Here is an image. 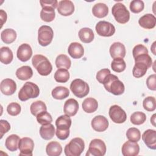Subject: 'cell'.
I'll use <instances>...</instances> for the list:
<instances>
[{
  "instance_id": "obj_16",
  "label": "cell",
  "mask_w": 156,
  "mask_h": 156,
  "mask_svg": "<svg viewBox=\"0 0 156 156\" xmlns=\"http://www.w3.org/2000/svg\"><path fill=\"white\" fill-rule=\"evenodd\" d=\"M142 140L144 144L150 149H156V131L153 129H147L142 135Z\"/></svg>"
},
{
  "instance_id": "obj_2",
  "label": "cell",
  "mask_w": 156,
  "mask_h": 156,
  "mask_svg": "<svg viewBox=\"0 0 156 156\" xmlns=\"http://www.w3.org/2000/svg\"><path fill=\"white\" fill-rule=\"evenodd\" d=\"M102 84L107 91L114 95H121L125 90L124 83L116 76L111 73L105 77Z\"/></svg>"
},
{
  "instance_id": "obj_1",
  "label": "cell",
  "mask_w": 156,
  "mask_h": 156,
  "mask_svg": "<svg viewBox=\"0 0 156 156\" xmlns=\"http://www.w3.org/2000/svg\"><path fill=\"white\" fill-rule=\"evenodd\" d=\"M135 59V65L133 68L132 74L136 78H140L145 75L147 69L152 65V60L148 54L140 55Z\"/></svg>"
},
{
  "instance_id": "obj_48",
  "label": "cell",
  "mask_w": 156,
  "mask_h": 156,
  "mask_svg": "<svg viewBox=\"0 0 156 156\" xmlns=\"http://www.w3.org/2000/svg\"><path fill=\"white\" fill-rule=\"evenodd\" d=\"M0 132H1V138H2L4 133H7L10 129V125L9 122L4 119L0 120Z\"/></svg>"
},
{
  "instance_id": "obj_11",
  "label": "cell",
  "mask_w": 156,
  "mask_h": 156,
  "mask_svg": "<svg viewBox=\"0 0 156 156\" xmlns=\"http://www.w3.org/2000/svg\"><path fill=\"white\" fill-rule=\"evenodd\" d=\"M97 34L102 37H111L115 33V27L110 23L105 21H99L95 27Z\"/></svg>"
},
{
  "instance_id": "obj_3",
  "label": "cell",
  "mask_w": 156,
  "mask_h": 156,
  "mask_svg": "<svg viewBox=\"0 0 156 156\" xmlns=\"http://www.w3.org/2000/svg\"><path fill=\"white\" fill-rule=\"evenodd\" d=\"M32 63L41 76H48L52 70V66L49 60L41 54L35 55L32 58Z\"/></svg>"
},
{
  "instance_id": "obj_24",
  "label": "cell",
  "mask_w": 156,
  "mask_h": 156,
  "mask_svg": "<svg viewBox=\"0 0 156 156\" xmlns=\"http://www.w3.org/2000/svg\"><path fill=\"white\" fill-rule=\"evenodd\" d=\"M92 13L94 16L98 18H102L108 15V7L105 4L99 2L94 4L93 7Z\"/></svg>"
},
{
  "instance_id": "obj_14",
  "label": "cell",
  "mask_w": 156,
  "mask_h": 156,
  "mask_svg": "<svg viewBox=\"0 0 156 156\" xmlns=\"http://www.w3.org/2000/svg\"><path fill=\"white\" fill-rule=\"evenodd\" d=\"M91 125L92 128L96 132H101L107 130L109 123L107 119L102 115H98L93 118Z\"/></svg>"
},
{
  "instance_id": "obj_45",
  "label": "cell",
  "mask_w": 156,
  "mask_h": 156,
  "mask_svg": "<svg viewBox=\"0 0 156 156\" xmlns=\"http://www.w3.org/2000/svg\"><path fill=\"white\" fill-rule=\"evenodd\" d=\"M132 54H133V57L135 58V57L143 54H148V51L147 49L146 48V46L141 44H139L136 45L132 51Z\"/></svg>"
},
{
  "instance_id": "obj_35",
  "label": "cell",
  "mask_w": 156,
  "mask_h": 156,
  "mask_svg": "<svg viewBox=\"0 0 156 156\" xmlns=\"http://www.w3.org/2000/svg\"><path fill=\"white\" fill-rule=\"evenodd\" d=\"M71 61L70 58L65 54L58 55L55 59V65L57 68L63 69H69L71 67Z\"/></svg>"
},
{
  "instance_id": "obj_50",
  "label": "cell",
  "mask_w": 156,
  "mask_h": 156,
  "mask_svg": "<svg viewBox=\"0 0 156 156\" xmlns=\"http://www.w3.org/2000/svg\"><path fill=\"white\" fill-rule=\"evenodd\" d=\"M70 133L69 129L68 130H60L57 129L55 131V134L57 137L61 140H65L68 138Z\"/></svg>"
},
{
  "instance_id": "obj_7",
  "label": "cell",
  "mask_w": 156,
  "mask_h": 156,
  "mask_svg": "<svg viewBox=\"0 0 156 156\" xmlns=\"http://www.w3.org/2000/svg\"><path fill=\"white\" fill-rule=\"evenodd\" d=\"M70 90L73 93L79 98H84L90 91L88 83L80 79H76L71 82Z\"/></svg>"
},
{
  "instance_id": "obj_52",
  "label": "cell",
  "mask_w": 156,
  "mask_h": 156,
  "mask_svg": "<svg viewBox=\"0 0 156 156\" xmlns=\"http://www.w3.org/2000/svg\"><path fill=\"white\" fill-rule=\"evenodd\" d=\"M151 122L152 123V124L154 126H155V114H154L152 115V116L151 117Z\"/></svg>"
},
{
  "instance_id": "obj_29",
  "label": "cell",
  "mask_w": 156,
  "mask_h": 156,
  "mask_svg": "<svg viewBox=\"0 0 156 156\" xmlns=\"http://www.w3.org/2000/svg\"><path fill=\"white\" fill-rule=\"evenodd\" d=\"M16 76L21 80L30 79L33 76V71L29 66H23L16 71Z\"/></svg>"
},
{
  "instance_id": "obj_8",
  "label": "cell",
  "mask_w": 156,
  "mask_h": 156,
  "mask_svg": "<svg viewBox=\"0 0 156 156\" xmlns=\"http://www.w3.org/2000/svg\"><path fill=\"white\" fill-rule=\"evenodd\" d=\"M54 32L48 26H41L38 30V42L42 46L49 45L52 41Z\"/></svg>"
},
{
  "instance_id": "obj_30",
  "label": "cell",
  "mask_w": 156,
  "mask_h": 156,
  "mask_svg": "<svg viewBox=\"0 0 156 156\" xmlns=\"http://www.w3.org/2000/svg\"><path fill=\"white\" fill-rule=\"evenodd\" d=\"M71 119L67 115H61L55 121L57 129L60 130H68L71 126Z\"/></svg>"
},
{
  "instance_id": "obj_18",
  "label": "cell",
  "mask_w": 156,
  "mask_h": 156,
  "mask_svg": "<svg viewBox=\"0 0 156 156\" xmlns=\"http://www.w3.org/2000/svg\"><path fill=\"white\" fill-rule=\"evenodd\" d=\"M32 55V49L31 46L27 43L21 44L17 50L16 55L18 58L23 62L28 61Z\"/></svg>"
},
{
  "instance_id": "obj_36",
  "label": "cell",
  "mask_w": 156,
  "mask_h": 156,
  "mask_svg": "<svg viewBox=\"0 0 156 156\" xmlns=\"http://www.w3.org/2000/svg\"><path fill=\"white\" fill-rule=\"evenodd\" d=\"M30 110L31 113L35 116H37L38 114L42 112H44L47 110V107L44 102H43L41 101H37L35 102H34L30 107Z\"/></svg>"
},
{
  "instance_id": "obj_20",
  "label": "cell",
  "mask_w": 156,
  "mask_h": 156,
  "mask_svg": "<svg viewBox=\"0 0 156 156\" xmlns=\"http://www.w3.org/2000/svg\"><path fill=\"white\" fill-rule=\"evenodd\" d=\"M139 25L146 29H151L155 27L156 24L155 16L151 13H147L140 18Z\"/></svg>"
},
{
  "instance_id": "obj_5",
  "label": "cell",
  "mask_w": 156,
  "mask_h": 156,
  "mask_svg": "<svg viewBox=\"0 0 156 156\" xmlns=\"http://www.w3.org/2000/svg\"><path fill=\"white\" fill-rule=\"evenodd\" d=\"M85 149V143L80 138L72 139L65 147V154L66 156H79Z\"/></svg>"
},
{
  "instance_id": "obj_40",
  "label": "cell",
  "mask_w": 156,
  "mask_h": 156,
  "mask_svg": "<svg viewBox=\"0 0 156 156\" xmlns=\"http://www.w3.org/2000/svg\"><path fill=\"white\" fill-rule=\"evenodd\" d=\"M126 136L130 141L138 142L141 138V133L137 128L130 127L126 132Z\"/></svg>"
},
{
  "instance_id": "obj_49",
  "label": "cell",
  "mask_w": 156,
  "mask_h": 156,
  "mask_svg": "<svg viewBox=\"0 0 156 156\" xmlns=\"http://www.w3.org/2000/svg\"><path fill=\"white\" fill-rule=\"evenodd\" d=\"M40 3L42 8L44 7H51L54 9L57 8L58 4L57 0H41L40 1Z\"/></svg>"
},
{
  "instance_id": "obj_37",
  "label": "cell",
  "mask_w": 156,
  "mask_h": 156,
  "mask_svg": "<svg viewBox=\"0 0 156 156\" xmlns=\"http://www.w3.org/2000/svg\"><path fill=\"white\" fill-rule=\"evenodd\" d=\"M54 79L58 83H65L69 79V73L66 69L59 68L54 74Z\"/></svg>"
},
{
  "instance_id": "obj_27",
  "label": "cell",
  "mask_w": 156,
  "mask_h": 156,
  "mask_svg": "<svg viewBox=\"0 0 156 156\" xmlns=\"http://www.w3.org/2000/svg\"><path fill=\"white\" fill-rule=\"evenodd\" d=\"M20 140V138L19 136L16 134H12L6 138L5 146L9 151L11 152L16 151L18 149Z\"/></svg>"
},
{
  "instance_id": "obj_26",
  "label": "cell",
  "mask_w": 156,
  "mask_h": 156,
  "mask_svg": "<svg viewBox=\"0 0 156 156\" xmlns=\"http://www.w3.org/2000/svg\"><path fill=\"white\" fill-rule=\"evenodd\" d=\"M46 152L49 156H58L62 152V147L57 141H51L46 146Z\"/></svg>"
},
{
  "instance_id": "obj_21",
  "label": "cell",
  "mask_w": 156,
  "mask_h": 156,
  "mask_svg": "<svg viewBox=\"0 0 156 156\" xmlns=\"http://www.w3.org/2000/svg\"><path fill=\"white\" fill-rule=\"evenodd\" d=\"M68 52L72 58L78 59L83 55L84 49L80 43L78 42H73L69 45Z\"/></svg>"
},
{
  "instance_id": "obj_39",
  "label": "cell",
  "mask_w": 156,
  "mask_h": 156,
  "mask_svg": "<svg viewBox=\"0 0 156 156\" xmlns=\"http://www.w3.org/2000/svg\"><path fill=\"white\" fill-rule=\"evenodd\" d=\"M130 119L133 124L141 125L146 121V116L143 112H136L131 115Z\"/></svg>"
},
{
  "instance_id": "obj_41",
  "label": "cell",
  "mask_w": 156,
  "mask_h": 156,
  "mask_svg": "<svg viewBox=\"0 0 156 156\" xmlns=\"http://www.w3.org/2000/svg\"><path fill=\"white\" fill-rule=\"evenodd\" d=\"M143 106L144 110L148 112H153L156 108V100L153 96H147L143 101Z\"/></svg>"
},
{
  "instance_id": "obj_44",
  "label": "cell",
  "mask_w": 156,
  "mask_h": 156,
  "mask_svg": "<svg viewBox=\"0 0 156 156\" xmlns=\"http://www.w3.org/2000/svg\"><path fill=\"white\" fill-rule=\"evenodd\" d=\"M21 105L16 102L10 103L7 107V113L13 116L19 115L21 112Z\"/></svg>"
},
{
  "instance_id": "obj_43",
  "label": "cell",
  "mask_w": 156,
  "mask_h": 156,
  "mask_svg": "<svg viewBox=\"0 0 156 156\" xmlns=\"http://www.w3.org/2000/svg\"><path fill=\"white\" fill-rule=\"evenodd\" d=\"M130 10L134 13H138L143 11L144 7V4L141 0H133L130 3Z\"/></svg>"
},
{
  "instance_id": "obj_31",
  "label": "cell",
  "mask_w": 156,
  "mask_h": 156,
  "mask_svg": "<svg viewBox=\"0 0 156 156\" xmlns=\"http://www.w3.org/2000/svg\"><path fill=\"white\" fill-rule=\"evenodd\" d=\"M51 94L54 99L62 100L68 97L69 95V91L68 88L65 87L58 86L52 90Z\"/></svg>"
},
{
  "instance_id": "obj_19",
  "label": "cell",
  "mask_w": 156,
  "mask_h": 156,
  "mask_svg": "<svg viewBox=\"0 0 156 156\" xmlns=\"http://www.w3.org/2000/svg\"><path fill=\"white\" fill-rule=\"evenodd\" d=\"M110 54L113 58H124L126 55V51L124 45L121 42L113 43L109 49Z\"/></svg>"
},
{
  "instance_id": "obj_47",
  "label": "cell",
  "mask_w": 156,
  "mask_h": 156,
  "mask_svg": "<svg viewBox=\"0 0 156 156\" xmlns=\"http://www.w3.org/2000/svg\"><path fill=\"white\" fill-rule=\"evenodd\" d=\"M110 74V69H107V68H104V69H102L101 70H99L97 74H96V79L97 80L101 83H102L103 81L104 80V79L105 78V77L108 75Z\"/></svg>"
},
{
  "instance_id": "obj_33",
  "label": "cell",
  "mask_w": 156,
  "mask_h": 156,
  "mask_svg": "<svg viewBox=\"0 0 156 156\" xmlns=\"http://www.w3.org/2000/svg\"><path fill=\"white\" fill-rule=\"evenodd\" d=\"M13 58L12 50L9 47L3 46L0 49V61L1 63L8 65L10 63Z\"/></svg>"
},
{
  "instance_id": "obj_25",
  "label": "cell",
  "mask_w": 156,
  "mask_h": 156,
  "mask_svg": "<svg viewBox=\"0 0 156 156\" xmlns=\"http://www.w3.org/2000/svg\"><path fill=\"white\" fill-rule=\"evenodd\" d=\"M83 111L88 113H91L96 112L98 107V101L93 98H87L82 104Z\"/></svg>"
},
{
  "instance_id": "obj_12",
  "label": "cell",
  "mask_w": 156,
  "mask_h": 156,
  "mask_svg": "<svg viewBox=\"0 0 156 156\" xmlns=\"http://www.w3.org/2000/svg\"><path fill=\"white\" fill-rule=\"evenodd\" d=\"M34 148V141L29 137H23L20 139L18 145L20 149V155L32 156Z\"/></svg>"
},
{
  "instance_id": "obj_4",
  "label": "cell",
  "mask_w": 156,
  "mask_h": 156,
  "mask_svg": "<svg viewBox=\"0 0 156 156\" xmlns=\"http://www.w3.org/2000/svg\"><path fill=\"white\" fill-rule=\"evenodd\" d=\"M40 94L37 85L31 82H26L18 93V98L21 101H26L31 98H36Z\"/></svg>"
},
{
  "instance_id": "obj_42",
  "label": "cell",
  "mask_w": 156,
  "mask_h": 156,
  "mask_svg": "<svg viewBox=\"0 0 156 156\" xmlns=\"http://www.w3.org/2000/svg\"><path fill=\"white\" fill-rule=\"evenodd\" d=\"M36 117L37 122L41 125L49 124L52 121V118L51 115L46 111L40 113Z\"/></svg>"
},
{
  "instance_id": "obj_53",
  "label": "cell",
  "mask_w": 156,
  "mask_h": 156,
  "mask_svg": "<svg viewBox=\"0 0 156 156\" xmlns=\"http://www.w3.org/2000/svg\"><path fill=\"white\" fill-rule=\"evenodd\" d=\"M155 41H154V43H153V44H152V46L151 47V50L152 51V53L154 54V55H155L156 54H155Z\"/></svg>"
},
{
  "instance_id": "obj_28",
  "label": "cell",
  "mask_w": 156,
  "mask_h": 156,
  "mask_svg": "<svg viewBox=\"0 0 156 156\" xmlns=\"http://www.w3.org/2000/svg\"><path fill=\"white\" fill-rule=\"evenodd\" d=\"M78 34L80 41L85 43H91L94 38V34L92 29L88 27L82 28L79 31Z\"/></svg>"
},
{
  "instance_id": "obj_6",
  "label": "cell",
  "mask_w": 156,
  "mask_h": 156,
  "mask_svg": "<svg viewBox=\"0 0 156 156\" xmlns=\"http://www.w3.org/2000/svg\"><path fill=\"white\" fill-rule=\"evenodd\" d=\"M112 13L118 23L123 24L129 21L130 13L126 7L121 2L114 4L112 9Z\"/></svg>"
},
{
  "instance_id": "obj_46",
  "label": "cell",
  "mask_w": 156,
  "mask_h": 156,
  "mask_svg": "<svg viewBox=\"0 0 156 156\" xmlns=\"http://www.w3.org/2000/svg\"><path fill=\"white\" fill-rule=\"evenodd\" d=\"M146 85L147 88L153 91L156 90V74H154L149 76L146 80Z\"/></svg>"
},
{
  "instance_id": "obj_32",
  "label": "cell",
  "mask_w": 156,
  "mask_h": 156,
  "mask_svg": "<svg viewBox=\"0 0 156 156\" xmlns=\"http://www.w3.org/2000/svg\"><path fill=\"white\" fill-rule=\"evenodd\" d=\"M16 32L12 29H5L1 32V38L2 41L5 44L13 43L16 38Z\"/></svg>"
},
{
  "instance_id": "obj_15",
  "label": "cell",
  "mask_w": 156,
  "mask_h": 156,
  "mask_svg": "<svg viewBox=\"0 0 156 156\" xmlns=\"http://www.w3.org/2000/svg\"><path fill=\"white\" fill-rule=\"evenodd\" d=\"M57 11L62 16H67L72 15L74 11V5L71 1L62 0L58 2Z\"/></svg>"
},
{
  "instance_id": "obj_51",
  "label": "cell",
  "mask_w": 156,
  "mask_h": 156,
  "mask_svg": "<svg viewBox=\"0 0 156 156\" xmlns=\"http://www.w3.org/2000/svg\"><path fill=\"white\" fill-rule=\"evenodd\" d=\"M0 16H1V27H2L4 23L6 22L7 17L6 12L4 10H3L2 9L0 10Z\"/></svg>"
},
{
  "instance_id": "obj_22",
  "label": "cell",
  "mask_w": 156,
  "mask_h": 156,
  "mask_svg": "<svg viewBox=\"0 0 156 156\" xmlns=\"http://www.w3.org/2000/svg\"><path fill=\"white\" fill-rule=\"evenodd\" d=\"M79 103L78 102L73 98L69 99L66 101L63 106V112L65 115L69 116H74L78 111Z\"/></svg>"
},
{
  "instance_id": "obj_13",
  "label": "cell",
  "mask_w": 156,
  "mask_h": 156,
  "mask_svg": "<svg viewBox=\"0 0 156 156\" xmlns=\"http://www.w3.org/2000/svg\"><path fill=\"white\" fill-rule=\"evenodd\" d=\"M121 152L124 156H136L140 152L139 144L137 142L129 140L123 144Z\"/></svg>"
},
{
  "instance_id": "obj_34",
  "label": "cell",
  "mask_w": 156,
  "mask_h": 156,
  "mask_svg": "<svg viewBox=\"0 0 156 156\" xmlns=\"http://www.w3.org/2000/svg\"><path fill=\"white\" fill-rule=\"evenodd\" d=\"M55 17L54 9L51 7H43L40 12V18L45 22H51Z\"/></svg>"
},
{
  "instance_id": "obj_9",
  "label": "cell",
  "mask_w": 156,
  "mask_h": 156,
  "mask_svg": "<svg viewBox=\"0 0 156 156\" xmlns=\"http://www.w3.org/2000/svg\"><path fill=\"white\" fill-rule=\"evenodd\" d=\"M106 150V145L102 140L98 138L93 139L89 144L86 155L103 156L105 154Z\"/></svg>"
},
{
  "instance_id": "obj_10",
  "label": "cell",
  "mask_w": 156,
  "mask_h": 156,
  "mask_svg": "<svg viewBox=\"0 0 156 156\" xmlns=\"http://www.w3.org/2000/svg\"><path fill=\"white\" fill-rule=\"evenodd\" d=\"M109 116L113 122L117 124H121L126 121L127 115L125 111L119 105H113L110 107Z\"/></svg>"
},
{
  "instance_id": "obj_38",
  "label": "cell",
  "mask_w": 156,
  "mask_h": 156,
  "mask_svg": "<svg viewBox=\"0 0 156 156\" xmlns=\"http://www.w3.org/2000/svg\"><path fill=\"white\" fill-rule=\"evenodd\" d=\"M111 68L115 72L121 73L125 70L126 64L122 58H116L112 62Z\"/></svg>"
},
{
  "instance_id": "obj_17",
  "label": "cell",
  "mask_w": 156,
  "mask_h": 156,
  "mask_svg": "<svg viewBox=\"0 0 156 156\" xmlns=\"http://www.w3.org/2000/svg\"><path fill=\"white\" fill-rule=\"evenodd\" d=\"M0 90L2 94L10 96L16 91V84L15 82L11 79H5L1 82Z\"/></svg>"
},
{
  "instance_id": "obj_23",
  "label": "cell",
  "mask_w": 156,
  "mask_h": 156,
  "mask_svg": "<svg viewBox=\"0 0 156 156\" xmlns=\"http://www.w3.org/2000/svg\"><path fill=\"white\" fill-rule=\"evenodd\" d=\"M40 135L41 137L45 140H49L52 138L55 134V128L54 126L49 123L42 125L40 128Z\"/></svg>"
}]
</instances>
